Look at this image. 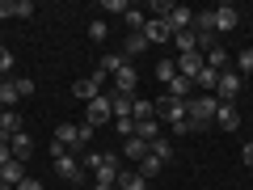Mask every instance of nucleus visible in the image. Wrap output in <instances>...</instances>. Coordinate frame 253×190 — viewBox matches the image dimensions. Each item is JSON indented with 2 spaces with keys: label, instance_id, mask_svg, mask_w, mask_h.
Here are the masks:
<instances>
[{
  "label": "nucleus",
  "instance_id": "9d476101",
  "mask_svg": "<svg viewBox=\"0 0 253 190\" xmlns=\"http://www.w3.org/2000/svg\"><path fill=\"white\" fill-rule=\"evenodd\" d=\"M144 38H148V47H152V43H173V30H169V21H165V17H148Z\"/></svg>",
  "mask_w": 253,
  "mask_h": 190
},
{
  "label": "nucleus",
  "instance_id": "c03bdc74",
  "mask_svg": "<svg viewBox=\"0 0 253 190\" xmlns=\"http://www.w3.org/2000/svg\"><path fill=\"white\" fill-rule=\"evenodd\" d=\"M0 190H17V186H9V182H4V178H0Z\"/></svg>",
  "mask_w": 253,
  "mask_h": 190
},
{
  "label": "nucleus",
  "instance_id": "ddd939ff",
  "mask_svg": "<svg viewBox=\"0 0 253 190\" xmlns=\"http://www.w3.org/2000/svg\"><path fill=\"white\" fill-rule=\"evenodd\" d=\"M165 21H169V30H173V34H181V30H190V26H194V13H190L186 4H173Z\"/></svg>",
  "mask_w": 253,
  "mask_h": 190
},
{
  "label": "nucleus",
  "instance_id": "bb28decb",
  "mask_svg": "<svg viewBox=\"0 0 253 190\" xmlns=\"http://www.w3.org/2000/svg\"><path fill=\"white\" fill-rule=\"evenodd\" d=\"M249 72H253V47H245L236 55V76H249Z\"/></svg>",
  "mask_w": 253,
  "mask_h": 190
},
{
  "label": "nucleus",
  "instance_id": "20e7f679",
  "mask_svg": "<svg viewBox=\"0 0 253 190\" xmlns=\"http://www.w3.org/2000/svg\"><path fill=\"white\" fill-rule=\"evenodd\" d=\"M55 173H59L63 182H72V186L84 182V165L76 161V152H55Z\"/></svg>",
  "mask_w": 253,
  "mask_h": 190
},
{
  "label": "nucleus",
  "instance_id": "58836bf2",
  "mask_svg": "<svg viewBox=\"0 0 253 190\" xmlns=\"http://www.w3.org/2000/svg\"><path fill=\"white\" fill-rule=\"evenodd\" d=\"M13 81H17V93H21V97L34 93V81H30V76H13Z\"/></svg>",
  "mask_w": 253,
  "mask_h": 190
},
{
  "label": "nucleus",
  "instance_id": "a211bd4d",
  "mask_svg": "<svg viewBox=\"0 0 253 190\" xmlns=\"http://www.w3.org/2000/svg\"><path fill=\"white\" fill-rule=\"evenodd\" d=\"M165 93H169V97H181V101H190V97H194V81H186V76H173Z\"/></svg>",
  "mask_w": 253,
  "mask_h": 190
},
{
  "label": "nucleus",
  "instance_id": "f257e3e1",
  "mask_svg": "<svg viewBox=\"0 0 253 190\" xmlns=\"http://www.w3.org/2000/svg\"><path fill=\"white\" fill-rule=\"evenodd\" d=\"M215 110H219V97H215V93H194V97L186 101V118H190L194 131H203V127L215 123Z\"/></svg>",
  "mask_w": 253,
  "mask_h": 190
},
{
  "label": "nucleus",
  "instance_id": "ea45409f",
  "mask_svg": "<svg viewBox=\"0 0 253 190\" xmlns=\"http://www.w3.org/2000/svg\"><path fill=\"white\" fill-rule=\"evenodd\" d=\"M241 161H245V169H253V144L241 148Z\"/></svg>",
  "mask_w": 253,
  "mask_h": 190
},
{
  "label": "nucleus",
  "instance_id": "79ce46f5",
  "mask_svg": "<svg viewBox=\"0 0 253 190\" xmlns=\"http://www.w3.org/2000/svg\"><path fill=\"white\" fill-rule=\"evenodd\" d=\"M17 190H42V182H30V178H26V182L17 186Z\"/></svg>",
  "mask_w": 253,
  "mask_h": 190
},
{
  "label": "nucleus",
  "instance_id": "7c9ffc66",
  "mask_svg": "<svg viewBox=\"0 0 253 190\" xmlns=\"http://www.w3.org/2000/svg\"><path fill=\"white\" fill-rule=\"evenodd\" d=\"M106 34H110V26H106L101 17H93V21H89V38H93V43H106Z\"/></svg>",
  "mask_w": 253,
  "mask_h": 190
},
{
  "label": "nucleus",
  "instance_id": "393cba45",
  "mask_svg": "<svg viewBox=\"0 0 253 190\" xmlns=\"http://www.w3.org/2000/svg\"><path fill=\"white\" fill-rule=\"evenodd\" d=\"M148 51V38L144 34H126V59H135V55Z\"/></svg>",
  "mask_w": 253,
  "mask_h": 190
},
{
  "label": "nucleus",
  "instance_id": "7ed1b4c3",
  "mask_svg": "<svg viewBox=\"0 0 253 190\" xmlns=\"http://www.w3.org/2000/svg\"><path fill=\"white\" fill-rule=\"evenodd\" d=\"M181 118H186V101H181V97H169V93H161V97H156V123L177 127Z\"/></svg>",
  "mask_w": 253,
  "mask_h": 190
},
{
  "label": "nucleus",
  "instance_id": "c756f323",
  "mask_svg": "<svg viewBox=\"0 0 253 190\" xmlns=\"http://www.w3.org/2000/svg\"><path fill=\"white\" fill-rule=\"evenodd\" d=\"M152 156H161V165H169L173 161V144L169 140H152Z\"/></svg>",
  "mask_w": 253,
  "mask_h": 190
},
{
  "label": "nucleus",
  "instance_id": "f704fd0d",
  "mask_svg": "<svg viewBox=\"0 0 253 190\" xmlns=\"http://www.w3.org/2000/svg\"><path fill=\"white\" fill-rule=\"evenodd\" d=\"M9 13H13V17H30L34 4H30V0H9Z\"/></svg>",
  "mask_w": 253,
  "mask_h": 190
},
{
  "label": "nucleus",
  "instance_id": "4c0bfd02",
  "mask_svg": "<svg viewBox=\"0 0 253 190\" xmlns=\"http://www.w3.org/2000/svg\"><path fill=\"white\" fill-rule=\"evenodd\" d=\"M101 9H106V13H126L131 4H126V0H101Z\"/></svg>",
  "mask_w": 253,
  "mask_h": 190
},
{
  "label": "nucleus",
  "instance_id": "2eb2a0df",
  "mask_svg": "<svg viewBox=\"0 0 253 190\" xmlns=\"http://www.w3.org/2000/svg\"><path fill=\"white\" fill-rule=\"evenodd\" d=\"M114 190H148V178L139 169H118V186Z\"/></svg>",
  "mask_w": 253,
  "mask_h": 190
},
{
  "label": "nucleus",
  "instance_id": "a19ab883",
  "mask_svg": "<svg viewBox=\"0 0 253 190\" xmlns=\"http://www.w3.org/2000/svg\"><path fill=\"white\" fill-rule=\"evenodd\" d=\"M9 161H13V148H9V144H0V169H4Z\"/></svg>",
  "mask_w": 253,
  "mask_h": 190
},
{
  "label": "nucleus",
  "instance_id": "412c9836",
  "mask_svg": "<svg viewBox=\"0 0 253 190\" xmlns=\"http://www.w3.org/2000/svg\"><path fill=\"white\" fill-rule=\"evenodd\" d=\"M17 101H21V93H17V81H13V76H9V81L0 85V106H4V110H13V106H17Z\"/></svg>",
  "mask_w": 253,
  "mask_h": 190
},
{
  "label": "nucleus",
  "instance_id": "4be33fe9",
  "mask_svg": "<svg viewBox=\"0 0 253 190\" xmlns=\"http://www.w3.org/2000/svg\"><path fill=\"white\" fill-rule=\"evenodd\" d=\"M207 68H211V72H228V51H224V47H211V51H207Z\"/></svg>",
  "mask_w": 253,
  "mask_h": 190
},
{
  "label": "nucleus",
  "instance_id": "aec40b11",
  "mask_svg": "<svg viewBox=\"0 0 253 190\" xmlns=\"http://www.w3.org/2000/svg\"><path fill=\"white\" fill-rule=\"evenodd\" d=\"M0 178L9 182V186H21V182H26V161H9L0 169Z\"/></svg>",
  "mask_w": 253,
  "mask_h": 190
},
{
  "label": "nucleus",
  "instance_id": "473e14b6",
  "mask_svg": "<svg viewBox=\"0 0 253 190\" xmlns=\"http://www.w3.org/2000/svg\"><path fill=\"white\" fill-rule=\"evenodd\" d=\"M156 76H161V81L169 85L173 76H177V63H173V59H161V63H156Z\"/></svg>",
  "mask_w": 253,
  "mask_h": 190
},
{
  "label": "nucleus",
  "instance_id": "6e6552de",
  "mask_svg": "<svg viewBox=\"0 0 253 190\" xmlns=\"http://www.w3.org/2000/svg\"><path fill=\"white\" fill-rule=\"evenodd\" d=\"M173 63H177V76H186V81H194V76H199L203 68H207V55H203V51H190V55H177Z\"/></svg>",
  "mask_w": 253,
  "mask_h": 190
},
{
  "label": "nucleus",
  "instance_id": "cd10ccee",
  "mask_svg": "<svg viewBox=\"0 0 253 190\" xmlns=\"http://www.w3.org/2000/svg\"><path fill=\"white\" fill-rule=\"evenodd\" d=\"M139 173H144V178H148V182H152V178H156V173H161V156H152V152H148V156H144V161H139Z\"/></svg>",
  "mask_w": 253,
  "mask_h": 190
},
{
  "label": "nucleus",
  "instance_id": "5701e85b",
  "mask_svg": "<svg viewBox=\"0 0 253 190\" xmlns=\"http://www.w3.org/2000/svg\"><path fill=\"white\" fill-rule=\"evenodd\" d=\"M173 43H177V51H181V55L199 51V38H194V30H181V34H173Z\"/></svg>",
  "mask_w": 253,
  "mask_h": 190
},
{
  "label": "nucleus",
  "instance_id": "f3484780",
  "mask_svg": "<svg viewBox=\"0 0 253 190\" xmlns=\"http://www.w3.org/2000/svg\"><path fill=\"white\" fill-rule=\"evenodd\" d=\"M9 148H13V161H26V156L34 152V136H30V131H17V136L9 140Z\"/></svg>",
  "mask_w": 253,
  "mask_h": 190
},
{
  "label": "nucleus",
  "instance_id": "9b49d317",
  "mask_svg": "<svg viewBox=\"0 0 253 190\" xmlns=\"http://www.w3.org/2000/svg\"><path fill=\"white\" fill-rule=\"evenodd\" d=\"M215 127H219V131H236V127H241V110L228 106V101H219V110H215Z\"/></svg>",
  "mask_w": 253,
  "mask_h": 190
},
{
  "label": "nucleus",
  "instance_id": "b1692460",
  "mask_svg": "<svg viewBox=\"0 0 253 190\" xmlns=\"http://www.w3.org/2000/svg\"><path fill=\"white\" fill-rule=\"evenodd\" d=\"M194 85H199L203 93H215V85H219V72H211V68H203V72L194 76Z\"/></svg>",
  "mask_w": 253,
  "mask_h": 190
},
{
  "label": "nucleus",
  "instance_id": "72a5a7b5",
  "mask_svg": "<svg viewBox=\"0 0 253 190\" xmlns=\"http://www.w3.org/2000/svg\"><path fill=\"white\" fill-rule=\"evenodd\" d=\"M114 131L123 140H131V136H135V118H114Z\"/></svg>",
  "mask_w": 253,
  "mask_h": 190
},
{
  "label": "nucleus",
  "instance_id": "f8f14e48",
  "mask_svg": "<svg viewBox=\"0 0 253 190\" xmlns=\"http://www.w3.org/2000/svg\"><path fill=\"white\" fill-rule=\"evenodd\" d=\"M93 186H118V156H106V165H101L97 173H93Z\"/></svg>",
  "mask_w": 253,
  "mask_h": 190
},
{
  "label": "nucleus",
  "instance_id": "dca6fc26",
  "mask_svg": "<svg viewBox=\"0 0 253 190\" xmlns=\"http://www.w3.org/2000/svg\"><path fill=\"white\" fill-rule=\"evenodd\" d=\"M148 152H152V144H148V140H139V136L123 140V156H126V161H144Z\"/></svg>",
  "mask_w": 253,
  "mask_h": 190
},
{
  "label": "nucleus",
  "instance_id": "49530a36",
  "mask_svg": "<svg viewBox=\"0 0 253 190\" xmlns=\"http://www.w3.org/2000/svg\"><path fill=\"white\" fill-rule=\"evenodd\" d=\"M0 118H4V106H0Z\"/></svg>",
  "mask_w": 253,
  "mask_h": 190
},
{
  "label": "nucleus",
  "instance_id": "de8ad7c7",
  "mask_svg": "<svg viewBox=\"0 0 253 190\" xmlns=\"http://www.w3.org/2000/svg\"><path fill=\"white\" fill-rule=\"evenodd\" d=\"M76 190H84V186H76Z\"/></svg>",
  "mask_w": 253,
  "mask_h": 190
},
{
  "label": "nucleus",
  "instance_id": "39448f33",
  "mask_svg": "<svg viewBox=\"0 0 253 190\" xmlns=\"http://www.w3.org/2000/svg\"><path fill=\"white\" fill-rule=\"evenodd\" d=\"M84 123H89V127L114 123V106H110V97H93V101H89V110H84Z\"/></svg>",
  "mask_w": 253,
  "mask_h": 190
},
{
  "label": "nucleus",
  "instance_id": "4468645a",
  "mask_svg": "<svg viewBox=\"0 0 253 190\" xmlns=\"http://www.w3.org/2000/svg\"><path fill=\"white\" fill-rule=\"evenodd\" d=\"M241 26V13L232 9V4H219L215 9V34H228V30H236Z\"/></svg>",
  "mask_w": 253,
  "mask_h": 190
},
{
  "label": "nucleus",
  "instance_id": "1a4fd4ad",
  "mask_svg": "<svg viewBox=\"0 0 253 190\" xmlns=\"http://www.w3.org/2000/svg\"><path fill=\"white\" fill-rule=\"evenodd\" d=\"M135 85H139L135 63H123V68L114 72V93H123V97H135Z\"/></svg>",
  "mask_w": 253,
  "mask_h": 190
},
{
  "label": "nucleus",
  "instance_id": "a878e982",
  "mask_svg": "<svg viewBox=\"0 0 253 190\" xmlns=\"http://www.w3.org/2000/svg\"><path fill=\"white\" fill-rule=\"evenodd\" d=\"M110 106H114V118H131V97H123V93H110Z\"/></svg>",
  "mask_w": 253,
  "mask_h": 190
},
{
  "label": "nucleus",
  "instance_id": "f03ea898",
  "mask_svg": "<svg viewBox=\"0 0 253 190\" xmlns=\"http://www.w3.org/2000/svg\"><path fill=\"white\" fill-rule=\"evenodd\" d=\"M81 148H89V144H84V136H81L76 123H59L55 127V152H81Z\"/></svg>",
  "mask_w": 253,
  "mask_h": 190
},
{
  "label": "nucleus",
  "instance_id": "0eeeda50",
  "mask_svg": "<svg viewBox=\"0 0 253 190\" xmlns=\"http://www.w3.org/2000/svg\"><path fill=\"white\" fill-rule=\"evenodd\" d=\"M241 85H245V76H236V72H219L215 97H219V101H228V106H236V93H241Z\"/></svg>",
  "mask_w": 253,
  "mask_h": 190
},
{
  "label": "nucleus",
  "instance_id": "37998d69",
  "mask_svg": "<svg viewBox=\"0 0 253 190\" xmlns=\"http://www.w3.org/2000/svg\"><path fill=\"white\" fill-rule=\"evenodd\" d=\"M4 17H13V13H9V0H0V21H4Z\"/></svg>",
  "mask_w": 253,
  "mask_h": 190
},
{
  "label": "nucleus",
  "instance_id": "2f4dec72",
  "mask_svg": "<svg viewBox=\"0 0 253 190\" xmlns=\"http://www.w3.org/2000/svg\"><path fill=\"white\" fill-rule=\"evenodd\" d=\"M123 63H126V55H106V59H101V72H106V76H114L118 68H123Z\"/></svg>",
  "mask_w": 253,
  "mask_h": 190
},
{
  "label": "nucleus",
  "instance_id": "6ab92c4d",
  "mask_svg": "<svg viewBox=\"0 0 253 190\" xmlns=\"http://www.w3.org/2000/svg\"><path fill=\"white\" fill-rule=\"evenodd\" d=\"M131 118H135V123L156 118V101H148V97H131Z\"/></svg>",
  "mask_w": 253,
  "mask_h": 190
},
{
  "label": "nucleus",
  "instance_id": "e433bc0d",
  "mask_svg": "<svg viewBox=\"0 0 253 190\" xmlns=\"http://www.w3.org/2000/svg\"><path fill=\"white\" fill-rule=\"evenodd\" d=\"M9 72H13V51L0 47V76H9Z\"/></svg>",
  "mask_w": 253,
  "mask_h": 190
},
{
  "label": "nucleus",
  "instance_id": "c9c22d12",
  "mask_svg": "<svg viewBox=\"0 0 253 190\" xmlns=\"http://www.w3.org/2000/svg\"><path fill=\"white\" fill-rule=\"evenodd\" d=\"M81 165H84L89 173H97L101 165H106V156H101V152H84V161H81Z\"/></svg>",
  "mask_w": 253,
  "mask_h": 190
},
{
  "label": "nucleus",
  "instance_id": "c85d7f7f",
  "mask_svg": "<svg viewBox=\"0 0 253 190\" xmlns=\"http://www.w3.org/2000/svg\"><path fill=\"white\" fill-rule=\"evenodd\" d=\"M135 136H139V140H148V144H152V140H161V136H156V118H144V123H135Z\"/></svg>",
  "mask_w": 253,
  "mask_h": 190
},
{
  "label": "nucleus",
  "instance_id": "a18cd8bd",
  "mask_svg": "<svg viewBox=\"0 0 253 190\" xmlns=\"http://www.w3.org/2000/svg\"><path fill=\"white\" fill-rule=\"evenodd\" d=\"M4 81H9V76H0V85H4Z\"/></svg>",
  "mask_w": 253,
  "mask_h": 190
},
{
  "label": "nucleus",
  "instance_id": "423d86ee",
  "mask_svg": "<svg viewBox=\"0 0 253 190\" xmlns=\"http://www.w3.org/2000/svg\"><path fill=\"white\" fill-rule=\"evenodd\" d=\"M101 85H106V72L97 68L93 76H84V81H76V85H72V93H76L81 101H93V97H101Z\"/></svg>",
  "mask_w": 253,
  "mask_h": 190
}]
</instances>
